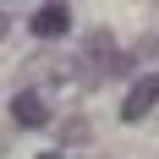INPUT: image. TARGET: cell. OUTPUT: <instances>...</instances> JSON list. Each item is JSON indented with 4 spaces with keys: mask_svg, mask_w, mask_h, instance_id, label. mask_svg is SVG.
Masks as SVG:
<instances>
[{
    "mask_svg": "<svg viewBox=\"0 0 159 159\" xmlns=\"http://www.w3.org/2000/svg\"><path fill=\"white\" fill-rule=\"evenodd\" d=\"M28 28L39 33V39H66V33H71V6H39Z\"/></svg>",
    "mask_w": 159,
    "mask_h": 159,
    "instance_id": "obj_2",
    "label": "cell"
},
{
    "mask_svg": "<svg viewBox=\"0 0 159 159\" xmlns=\"http://www.w3.org/2000/svg\"><path fill=\"white\" fill-rule=\"evenodd\" d=\"M154 104H159V71H148V77H137V82H132L126 104H121V121H143Z\"/></svg>",
    "mask_w": 159,
    "mask_h": 159,
    "instance_id": "obj_1",
    "label": "cell"
},
{
    "mask_svg": "<svg viewBox=\"0 0 159 159\" xmlns=\"http://www.w3.org/2000/svg\"><path fill=\"white\" fill-rule=\"evenodd\" d=\"M39 159H66V154H61V148H49V154H39Z\"/></svg>",
    "mask_w": 159,
    "mask_h": 159,
    "instance_id": "obj_5",
    "label": "cell"
},
{
    "mask_svg": "<svg viewBox=\"0 0 159 159\" xmlns=\"http://www.w3.org/2000/svg\"><path fill=\"white\" fill-rule=\"evenodd\" d=\"M6 33H11V16H6V11H0V39H6Z\"/></svg>",
    "mask_w": 159,
    "mask_h": 159,
    "instance_id": "obj_4",
    "label": "cell"
},
{
    "mask_svg": "<svg viewBox=\"0 0 159 159\" xmlns=\"http://www.w3.org/2000/svg\"><path fill=\"white\" fill-rule=\"evenodd\" d=\"M11 115H16V126H49V104H44V93H33V88H22V93L11 99Z\"/></svg>",
    "mask_w": 159,
    "mask_h": 159,
    "instance_id": "obj_3",
    "label": "cell"
}]
</instances>
